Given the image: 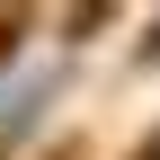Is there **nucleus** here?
<instances>
[{
  "label": "nucleus",
  "mask_w": 160,
  "mask_h": 160,
  "mask_svg": "<svg viewBox=\"0 0 160 160\" xmlns=\"http://www.w3.org/2000/svg\"><path fill=\"white\" fill-rule=\"evenodd\" d=\"M18 45H27V18H0V62H18Z\"/></svg>",
  "instance_id": "nucleus-1"
},
{
  "label": "nucleus",
  "mask_w": 160,
  "mask_h": 160,
  "mask_svg": "<svg viewBox=\"0 0 160 160\" xmlns=\"http://www.w3.org/2000/svg\"><path fill=\"white\" fill-rule=\"evenodd\" d=\"M125 160H160V125H151V133H142V142H133Z\"/></svg>",
  "instance_id": "nucleus-2"
},
{
  "label": "nucleus",
  "mask_w": 160,
  "mask_h": 160,
  "mask_svg": "<svg viewBox=\"0 0 160 160\" xmlns=\"http://www.w3.org/2000/svg\"><path fill=\"white\" fill-rule=\"evenodd\" d=\"M36 160H80V142H53V151H36Z\"/></svg>",
  "instance_id": "nucleus-3"
},
{
  "label": "nucleus",
  "mask_w": 160,
  "mask_h": 160,
  "mask_svg": "<svg viewBox=\"0 0 160 160\" xmlns=\"http://www.w3.org/2000/svg\"><path fill=\"white\" fill-rule=\"evenodd\" d=\"M151 53H160V27H142V62H151Z\"/></svg>",
  "instance_id": "nucleus-4"
}]
</instances>
